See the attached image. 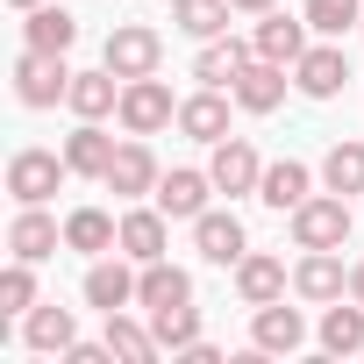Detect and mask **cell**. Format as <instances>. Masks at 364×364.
Returning a JSON list of instances; mask_svg holds the SVG:
<instances>
[{
	"label": "cell",
	"mask_w": 364,
	"mask_h": 364,
	"mask_svg": "<svg viewBox=\"0 0 364 364\" xmlns=\"http://www.w3.org/2000/svg\"><path fill=\"white\" fill-rule=\"evenodd\" d=\"M114 122L129 129V136H157V129H171L178 122V100H171V86L150 72V79H122V107H114Z\"/></svg>",
	"instance_id": "6da1fadb"
},
{
	"label": "cell",
	"mask_w": 364,
	"mask_h": 364,
	"mask_svg": "<svg viewBox=\"0 0 364 364\" xmlns=\"http://www.w3.org/2000/svg\"><path fill=\"white\" fill-rule=\"evenodd\" d=\"M293 243L300 250H343L350 243V200L343 193H307L293 208Z\"/></svg>",
	"instance_id": "7a4b0ae2"
},
{
	"label": "cell",
	"mask_w": 364,
	"mask_h": 364,
	"mask_svg": "<svg viewBox=\"0 0 364 364\" xmlns=\"http://www.w3.org/2000/svg\"><path fill=\"white\" fill-rule=\"evenodd\" d=\"M65 178H72L65 150H15V157H8V193H15V208H43Z\"/></svg>",
	"instance_id": "3957f363"
},
{
	"label": "cell",
	"mask_w": 364,
	"mask_h": 364,
	"mask_svg": "<svg viewBox=\"0 0 364 364\" xmlns=\"http://www.w3.org/2000/svg\"><path fill=\"white\" fill-rule=\"evenodd\" d=\"M114 79H150L157 65H164V36L157 29H143V22H122L114 36H107V58H100Z\"/></svg>",
	"instance_id": "277c9868"
},
{
	"label": "cell",
	"mask_w": 364,
	"mask_h": 364,
	"mask_svg": "<svg viewBox=\"0 0 364 364\" xmlns=\"http://www.w3.org/2000/svg\"><path fill=\"white\" fill-rule=\"evenodd\" d=\"M157 157H150V143L143 136H129V143H114V164L100 171V186L114 193V200H143V193H157Z\"/></svg>",
	"instance_id": "5b68a950"
},
{
	"label": "cell",
	"mask_w": 364,
	"mask_h": 364,
	"mask_svg": "<svg viewBox=\"0 0 364 364\" xmlns=\"http://www.w3.org/2000/svg\"><path fill=\"white\" fill-rule=\"evenodd\" d=\"M65 93H72L65 58H43V50H22V58H15V100H22V107H58Z\"/></svg>",
	"instance_id": "8992f818"
},
{
	"label": "cell",
	"mask_w": 364,
	"mask_h": 364,
	"mask_svg": "<svg viewBox=\"0 0 364 364\" xmlns=\"http://www.w3.org/2000/svg\"><path fill=\"white\" fill-rule=\"evenodd\" d=\"M136 279H143V264L129 257H93V272H86V307H100V314H122V307H136Z\"/></svg>",
	"instance_id": "52a82bcc"
},
{
	"label": "cell",
	"mask_w": 364,
	"mask_h": 364,
	"mask_svg": "<svg viewBox=\"0 0 364 364\" xmlns=\"http://www.w3.org/2000/svg\"><path fill=\"white\" fill-rule=\"evenodd\" d=\"M343 79H350V58H343L336 43H307V50H300V65H293V86H300L307 100H336V93H343Z\"/></svg>",
	"instance_id": "ba28073f"
},
{
	"label": "cell",
	"mask_w": 364,
	"mask_h": 364,
	"mask_svg": "<svg viewBox=\"0 0 364 364\" xmlns=\"http://www.w3.org/2000/svg\"><path fill=\"white\" fill-rule=\"evenodd\" d=\"M250 343H257L264 357H293V350L307 343V321H300V307H286V300H272V307H250Z\"/></svg>",
	"instance_id": "9c48e42d"
},
{
	"label": "cell",
	"mask_w": 364,
	"mask_h": 364,
	"mask_svg": "<svg viewBox=\"0 0 364 364\" xmlns=\"http://www.w3.org/2000/svg\"><path fill=\"white\" fill-rule=\"evenodd\" d=\"M208 193H215V171H164L150 200H157L171 222H200V215H208Z\"/></svg>",
	"instance_id": "30bf717a"
},
{
	"label": "cell",
	"mask_w": 364,
	"mask_h": 364,
	"mask_svg": "<svg viewBox=\"0 0 364 364\" xmlns=\"http://www.w3.org/2000/svg\"><path fill=\"white\" fill-rule=\"evenodd\" d=\"M72 43H79V15H72V8H58V0H43V8H29V22H22V50L65 58Z\"/></svg>",
	"instance_id": "8fae6325"
},
{
	"label": "cell",
	"mask_w": 364,
	"mask_h": 364,
	"mask_svg": "<svg viewBox=\"0 0 364 364\" xmlns=\"http://www.w3.org/2000/svg\"><path fill=\"white\" fill-rule=\"evenodd\" d=\"M293 293H300V300H314V307L343 300V293H350V272H343V257H336V250H307V257L293 264Z\"/></svg>",
	"instance_id": "7c38bea8"
},
{
	"label": "cell",
	"mask_w": 364,
	"mask_h": 364,
	"mask_svg": "<svg viewBox=\"0 0 364 364\" xmlns=\"http://www.w3.org/2000/svg\"><path fill=\"white\" fill-rule=\"evenodd\" d=\"M208 171H215V193H257V178H264V157H257L243 136H222Z\"/></svg>",
	"instance_id": "4fadbf2b"
},
{
	"label": "cell",
	"mask_w": 364,
	"mask_h": 364,
	"mask_svg": "<svg viewBox=\"0 0 364 364\" xmlns=\"http://www.w3.org/2000/svg\"><path fill=\"white\" fill-rule=\"evenodd\" d=\"M250 50L272 58V65H300V50H307V15H257Z\"/></svg>",
	"instance_id": "5bb4252c"
},
{
	"label": "cell",
	"mask_w": 364,
	"mask_h": 364,
	"mask_svg": "<svg viewBox=\"0 0 364 364\" xmlns=\"http://www.w3.org/2000/svg\"><path fill=\"white\" fill-rule=\"evenodd\" d=\"M286 72H293V65H272V58H250V65L236 72V86H229V93H236V107H250V114H272V107L286 100Z\"/></svg>",
	"instance_id": "9a60e30c"
},
{
	"label": "cell",
	"mask_w": 364,
	"mask_h": 364,
	"mask_svg": "<svg viewBox=\"0 0 364 364\" xmlns=\"http://www.w3.org/2000/svg\"><path fill=\"white\" fill-rule=\"evenodd\" d=\"M164 243H171V215L164 208H129L122 215V257L150 264V257H164Z\"/></svg>",
	"instance_id": "2e32d148"
},
{
	"label": "cell",
	"mask_w": 364,
	"mask_h": 364,
	"mask_svg": "<svg viewBox=\"0 0 364 364\" xmlns=\"http://www.w3.org/2000/svg\"><path fill=\"white\" fill-rule=\"evenodd\" d=\"M193 250H200L208 264H236V257L250 250V236H243V222H236V215H222V208H208V215L193 222Z\"/></svg>",
	"instance_id": "e0dca14e"
},
{
	"label": "cell",
	"mask_w": 364,
	"mask_h": 364,
	"mask_svg": "<svg viewBox=\"0 0 364 364\" xmlns=\"http://www.w3.org/2000/svg\"><path fill=\"white\" fill-rule=\"evenodd\" d=\"M236 293H243V307H272V300H286V264L264 257V250H243V257H236Z\"/></svg>",
	"instance_id": "ac0fdd59"
},
{
	"label": "cell",
	"mask_w": 364,
	"mask_h": 364,
	"mask_svg": "<svg viewBox=\"0 0 364 364\" xmlns=\"http://www.w3.org/2000/svg\"><path fill=\"white\" fill-rule=\"evenodd\" d=\"M307 193H314V171H307L300 157H279V164H264V178H257V200L279 208V215H293Z\"/></svg>",
	"instance_id": "d6986e66"
},
{
	"label": "cell",
	"mask_w": 364,
	"mask_h": 364,
	"mask_svg": "<svg viewBox=\"0 0 364 364\" xmlns=\"http://www.w3.org/2000/svg\"><path fill=\"white\" fill-rule=\"evenodd\" d=\"M65 107H72L79 122H100V114H114V107H122V79H114L107 65H100V72H72Z\"/></svg>",
	"instance_id": "ffe728a7"
},
{
	"label": "cell",
	"mask_w": 364,
	"mask_h": 364,
	"mask_svg": "<svg viewBox=\"0 0 364 364\" xmlns=\"http://www.w3.org/2000/svg\"><path fill=\"white\" fill-rule=\"evenodd\" d=\"M65 250L107 257V250H122V222H114V215H100V208H72V215H65Z\"/></svg>",
	"instance_id": "44dd1931"
},
{
	"label": "cell",
	"mask_w": 364,
	"mask_h": 364,
	"mask_svg": "<svg viewBox=\"0 0 364 364\" xmlns=\"http://www.w3.org/2000/svg\"><path fill=\"white\" fill-rule=\"evenodd\" d=\"M58 243H65V229H58L43 208H22V215L8 222V250H15V257H29V264L58 257Z\"/></svg>",
	"instance_id": "7402d4cb"
},
{
	"label": "cell",
	"mask_w": 364,
	"mask_h": 364,
	"mask_svg": "<svg viewBox=\"0 0 364 364\" xmlns=\"http://www.w3.org/2000/svg\"><path fill=\"white\" fill-rule=\"evenodd\" d=\"M178 129H186L193 143H222V136H229V100H222V86H200L193 100H178Z\"/></svg>",
	"instance_id": "603a6c76"
},
{
	"label": "cell",
	"mask_w": 364,
	"mask_h": 364,
	"mask_svg": "<svg viewBox=\"0 0 364 364\" xmlns=\"http://www.w3.org/2000/svg\"><path fill=\"white\" fill-rule=\"evenodd\" d=\"M178 300H193V279L178 272L171 257H150V264H143V279H136V307L150 314V307H178Z\"/></svg>",
	"instance_id": "cb8c5ba5"
},
{
	"label": "cell",
	"mask_w": 364,
	"mask_h": 364,
	"mask_svg": "<svg viewBox=\"0 0 364 364\" xmlns=\"http://www.w3.org/2000/svg\"><path fill=\"white\" fill-rule=\"evenodd\" d=\"M65 164H72V178H100V171L114 164V136H107L100 122H79V129L65 136Z\"/></svg>",
	"instance_id": "d4e9b609"
},
{
	"label": "cell",
	"mask_w": 364,
	"mask_h": 364,
	"mask_svg": "<svg viewBox=\"0 0 364 364\" xmlns=\"http://www.w3.org/2000/svg\"><path fill=\"white\" fill-rule=\"evenodd\" d=\"M22 336H29V350L65 357V350L79 343V321H72V307H29V314H22Z\"/></svg>",
	"instance_id": "484cf974"
},
{
	"label": "cell",
	"mask_w": 364,
	"mask_h": 364,
	"mask_svg": "<svg viewBox=\"0 0 364 364\" xmlns=\"http://www.w3.org/2000/svg\"><path fill=\"white\" fill-rule=\"evenodd\" d=\"M321 350H328V357H364V300H328V314H321Z\"/></svg>",
	"instance_id": "4316f807"
},
{
	"label": "cell",
	"mask_w": 364,
	"mask_h": 364,
	"mask_svg": "<svg viewBox=\"0 0 364 364\" xmlns=\"http://www.w3.org/2000/svg\"><path fill=\"white\" fill-rule=\"evenodd\" d=\"M250 58H257L250 43H236V36H215V43H200V58H193V79H200V86H236V72H243Z\"/></svg>",
	"instance_id": "83f0119b"
},
{
	"label": "cell",
	"mask_w": 364,
	"mask_h": 364,
	"mask_svg": "<svg viewBox=\"0 0 364 364\" xmlns=\"http://www.w3.org/2000/svg\"><path fill=\"white\" fill-rule=\"evenodd\" d=\"M107 350H114V364H150L164 343H157V328L150 321H129V314H107Z\"/></svg>",
	"instance_id": "f1b7e54d"
},
{
	"label": "cell",
	"mask_w": 364,
	"mask_h": 364,
	"mask_svg": "<svg viewBox=\"0 0 364 364\" xmlns=\"http://www.w3.org/2000/svg\"><path fill=\"white\" fill-rule=\"evenodd\" d=\"M229 15H236L229 0H171V22L186 29L193 43H215V36L229 29Z\"/></svg>",
	"instance_id": "f546056e"
},
{
	"label": "cell",
	"mask_w": 364,
	"mask_h": 364,
	"mask_svg": "<svg viewBox=\"0 0 364 364\" xmlns=\"http://www.w3.org/2000/svg\"><path fill=\"white\" fill-rule=\"evenodd\" d=\"M150 328H157V343L178 357V350H193V343H200V307H193V300H178V307H150Z\"/></svg>",
	"instance_id": "4dcf8cb0"
},
{
	"label": "cell",
	"mask_w": 364,
	"mask_h": 364,
	"mask_svg": "<svg viewBox=\"0 0 364 364\" xmlns=\"http://www.w3.org/2000/svg\"><path fill=\"white\" fill-rule=\"evenodd\" d=\"M321 186H328V193H343V200H350V193H364V143H350V136H343V143L321 157Z\"/></svg>",
	"instance_id": "1f68e13d"
},
{
	"label": "cell",
	"mask_w": 364,
	"mask_h": 364,
	"mask_svg": "<svg viewBox=\"0 0 364 364\" xmlns=\"http://www.w3.org/2000/svg\"><path fill=\"white\" fill-rule=\"evenodd\" d=\"M300 15H307V29H314V36H343V29H357V22H364V0H307Z\"/></svg>",
	"instance_id": "d6a6232c"
},
{
	"label": "cell",
	"mask_w": 364,
	"mask_h": 364,
	"mask_svg": "<svg viewBox=\"0 0 364 364\" xmlns=\"http://www.w3.org/2000/svg\"><path fill=\"white\" fill-rule=\"evenodd\" d=\"M29 307H36V272H29V257H15L8 279H0V314H29Z\"/></svg>",
	"instance_id": "836d02e7"
},
{
	"label": "cell",
	"mask_w": 364,
	"mask_h": 364,
	"mask_svg": "<svg viewBox=\"0 0 364 364\" xmlns=\"http://www.w3.org/2000/svg\"><path fill=\"white\" fill-rule=\"evenodd\" d=\"M236 15H272V0H229Z\"/></svg>",
	"instance_id": "e575fe53"
},
{
	"label": "cell",
	"mask_w": 364,
	"mask_h": 364,
	"mask_svg": "<svg viewBox=\"0 0 364 364\" xmlns=\"http://www.w3.org/2000/svg\"><path fill=\"white\" fill-rule=\"evenodd\" d=\"M350 300H364V257L350 264Z\"/></svg>",
	"instance_id": "d590c367"
},
{
	"label": "cell",
	"mask_w": 364,
	"mask_h": 364,
	"mask_svg": "<svg viewBox=\"0 0 364 364\" xmlns=\"http://www.w3.org/2000/svg\"><path fill=\"white\" fill-rule=\"evenodd\" d=\"M8 8H22V15H29V8H43V0H8Z\"/></svg>",
	"instance_id": "8d00e7d4"
},
{
	"label": "cell",
	"mask_w": 364,
	"mask_h": 364,
	"mask_svg": "<svg viewBox=\"0 0 364 364\" xmlns=\"http://www.w3.org/2000/svg\"><path fill=\"white\" fill-rule=\"evenodd\" d=\"M357 29H364V22H357Z\"/></svg>",
	"instance_id": "74e56055"
}]
</instances>
